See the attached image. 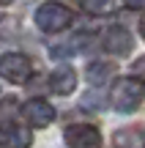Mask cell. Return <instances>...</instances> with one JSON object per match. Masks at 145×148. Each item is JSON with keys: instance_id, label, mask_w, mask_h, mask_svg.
I'll return each mask as SVG.
<instances>
[{"instance_id": "cell-7", "label": "cell", "mask_w": 145, "mask_h": 148, "mask_svg": "<svg viewBox=\"0 0 145 148\" xmlns=\"http://www.w3.org/2000/svg\"><path fill=\"white\" fill-rule=\"evenodd\" d=\"M49 88H52L55 93H60V96L71 93V90L77 88V71L71 69V66H58V69L52 71V77H49Z\"/></svg>"}, {"instance_id": "cell-9", "label": "cell", "mask_w": 145, "mask_h": 148, "mask_svg": "<svg viewBox=\"0 0 145 148\" xmlns=\"http://www.w3.org/2000/svg\"><path fill=\"white\" fill-rule=\"evenodd\" d=\"M112 143L115 148H145V129H118Z\"/></svg>"}, {"instance_id": "cell-13", "label": "cell", "mask_w": 145, "mask_h": 148, "mask_svg": "<svg viewBox=\"0 0 145 148\" xmlns=\"http://www.w3.org/2000/svg\"><path fill=\"white\" fill-rule=\"evenodd\" d=\"M129 8H134V11H145V0H123Z\"/></svg>"}, {"instance_id": "cell-3", "label": "cell", "mask_w": 145, "mask_h": 148, "mask_svg": "<svg viewBox=\"0 0 145 148\" xmlns=\"http://www.w3.org/2000/svg\"><path fill=\"white\" fill-rule=\"evenodd\" d=\"M33 74V66H30V58L22 52H5L0 55V77H5L8 82H27V77Z\"/></svg>"}, {"instance_id": "cell-15", "label": "cell", "mask_w": 145, "mask_h": 148, "mask_svg": "<svg viewBox=\"0 0 145 148\" xmlns=\"http://www.w3.org/2000/svg\"><path fill=\"white\" fill-rule=\"evenodd\" d=\"M8 3H11V0H0V5H8Z\"/></svg>"}, {"instance_id": "cell-2", "label": "cell", "mask_w": 145, "mask_h": 148, "mask_svg": "<svg viewBox=\"0 0 145 148\" xmlns=\"http://www.w3.org/2000/svg\"><path fill=\"white\" fill-rule=\"evenodd\" d=\"M36 25L41 27L44 33H60V30H66V27L71 25V11L66 8L63 3L49 0V3L38 5V11H36Z\"/></svg>"}, {"instance_id": "cell-11", "label": "cell", "mask_w": 145, "mask_h": 148, "mask_svg": "<svg viewBox=\"0 0 145 148\" xmlns=\"http://www.w3.org/2000/svg\"><path fill=\"white\" fill-rule=\"evenodd\" d=\"M19 115V101L14 99V96H5L3 101H0V126H11V121Z\"/></svg>"}, {"instance_id": "cell-12", "label": "cell", "mask_w": 145, "mask_h": 148, "mask_svg": "<svg viewBox=\"0 0 145 148\" xmlns=\"http://www.w3.org/2000/svg\"><path fill=\"white\" fill-rule=\"evenodd\" d=\"M82 8L88 11V14H107V11H112V0H82Z\"/></svg>"}, {"instance_id": "cell-14", "label": "cell", "mask_w": 145, "mask_h": 148, "mask_svg": "<svg viewBox=\"0 0 145 148\" xmlns=\"http://www.w3.org/2000/svg\"><path fill=\"white\" fill-rule=\"evenodd\" d=\"M140 33H142V38H145V16L140 19Z\"/></svg>"}, {"instance_id": "cell-5", "label": "cell", "mask_w": 145, "mask_h": 148, "mask_svg": "<svg viewBox=\"0 0 145 148\" xmlns=\"http://www.w3.org/2000/svg\"><path fill=\"white\" fill-rule=\"evenodd\" d=\"M22 115H25V121L33 129H44V126H49L55 121V107L49 101H44V99H30L22 107Z\"/></svg>"}, {"instance_id": "cell-8", "label": "cell", "mask_w": 145, "mask_h": 148, "mask_svg": "<svg viewBox=\"0 0 145 148\" xmlns=\"http://www.w3.org/2000/svg\"><path fill=\"white\" fill-rule=\"evenodd\" d=\"M33 143V134L22 126H5L3 134H0V148H30Z\"/></svg>"}, {"instance_id": "cell-4", "label": "cell", "mask_w": 145, "mask_h": 148, "mask_svg": "<svg viewBox=\"0 0 145 148\" xmlns=\"http://www.w3.org/2000/svg\"><path fill=\"white\" fill-rule=\"evenodd\" d=\"M69 148H101V134L91 123H71L63 132Z\"/></svg>"}, {"instance_id": "cell-6", "label": "cell", "mask_w": 145, "mask_h": 148, "mask_svg": "<svg viewBox=\"0 0 145 148\" xmlns=\"http://www.w3.org/2000/svg\"><path fill=\"white\" fill-rule=\"evenodd\" d=\"M131 47H134V38H131V33L126 30V27L115 25V27H110V30L104 33V49H107L110 55L123 58V55L131 52Z\"/></svg>"}, {"instance_id": "cell-1", "label": "cell", "mask_w": 145, "mask_h": 148, "mask_svg": "<svg viewBox=\"0 0 145 148\" xmlns=\"http://www.w3.org/2000/svg\"><path fill=\"white\" fill-rule=\"evenodd\" d=\"M142 99H145L142 82H137L131 77H120L112 85V93H110V101H112V107L118 112H134L142 104Z\"/></svg>"}, {"instance_id": "cell-10", "label": "cell", "mask_w": 145, "mask_h": 148, "mask_svg": "<svg viewBox=\"0 0 145 148\" xmlns=\"http://www.w3.org/2000/svg\"><path fill=\"white\" fill-rule=\"evenodd\" d=\"M112 74H115V66H112V63L96 60V63L88 66V82H91V85H104Z\"/></svg>"}]
</instances>
